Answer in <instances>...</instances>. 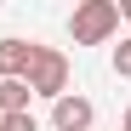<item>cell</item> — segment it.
<instances>
[{
    "instance_id": "cell-2",
    "label": "cell",
    "mask_w": 131,
    "mask_h": 131,
    "mask_svg": "<svg viewBox=\"0 0 131 131\" xmlns=\"http://www.w3.org/2000/svg\"><path fill=\"white\" fill-rule=\"evenodd\" d=\"M69 91V57H63L57 46H40L34 51V69H29V97H63Z\"/></svg>"
},
{
    "instance_id": "cell-3",
    "label": "cell",
    "mask_w": 131,
    "mask_h": 131,
    "mask_svg": "<svg viewBox=\"0 0 131 131\" xmlns=\"http://www.w3.org/2000/svg\"><path fill=\"white\" fill-rule=\"evenodd\" d=\"M91 120H97V108H91V97H80V91H63L51 103V125L57 131H91Z\"/></svg>"
},
{
    "instance_id": "cell-8",
    "label": "cell",
    "mask_w": 131,
    "mask_h": 131,
    "mask_svg": "<svg viewBox=\"0 0 131 131\" xmlns=\"http://www.w3.org/2000/svg\"><path fill=\"white\" fill-rule=\"evenodd\" d=\"M120 17H131V0H120Z\"/></svg>"
},
{
    "instance_id": "cell-7",
    "label": "cell",
    "mask_w": 131,
    "mask_h": 131,
    "mask_svg": "<svg viewBox=\"0 0 131 131\" xmlns=\"http://www.w3.org/2000/svg\"><path fill=\"white\" fill-rule=\"evenodd\" d=\"M114 74L131 80V40H120V46H114Z\"/></svg>"
},
{
    "instance_id": "cell-6",
    "label": "cell",
    "mask_w": 131,
    "mask_h": 131,
    "mask_svg": "<svg viewBox=\"0 0 131 131\" xmlns=\"http://www.w3.org/2000/svg\"><path fill=\"white\" fill-rule=\"evenodd\" d=\"M0 131H40L34 114H0Z\"/></svg>"
},
{
    "instance_id": "cell-9",
    "label": "cell",
    "mask_w": 131,
    "mask_h": 131,
    "mask_svg": "<svg viewBox=\"0 0 131 131\" xmlns=\"http://www.w3.org/2000/svg\"><path fill=\"white\" fill-rule=\"evenodd\" d=\"M120 131H131V108H125V120H120Z\"/></svg>"
},
{
    "instance_id": "cell-4",
    "label": "cell",
    "mask_w": 131,
    "mask_h": 131,
    "mask_svg": "<svg viewBox=\"0 0 131 131\" xmlns=\"http://www.w3.org/2000/svg\"><path fill=\"white\" fill-rule=\"evenodd\" d=\"M34 40H17V34H6L0 40V80H29V69H34Z\"/></svg>"
},
{
    "instance_id": "cell-5",
    "label": "cell",
    "mask_w": 131,
    "mask_h": 131,
    "mask_svg": "<svg viewBox=\"0 0 131 131\" xmlns=\"http://www.w3.org/2000/svg\"><path fill=\"white\" fill-rule=\"evenodd\" d=\"M0 114H29V80H0Z\"/></svg>"
},
{
    "instance_id": "cell-1",
    "label": "cell",
    "mask_w": 131,
    "mask_h": 131,
    "mask_svg": "<svg viewBox=\"0 0 131 131\" xmlns=\"http://www.w3.org/2000/svg\"><path fill=\"white\" fill-rule=\"evenodd\" d=\"M114 29H120V6L114 0H80L74 17H69L74 46H103V40H114Z\"/></svg>"
}]
</instances>
